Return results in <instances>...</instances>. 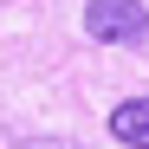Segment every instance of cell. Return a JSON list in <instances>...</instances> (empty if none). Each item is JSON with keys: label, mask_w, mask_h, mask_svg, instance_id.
Returning a JSON list of instances; mask_svg holds the SVG:
<instances>
[{"label": "cell", "mask_w": 149, "mask_h": 149, "mask_svg": "<svg viewBox=\"0 0 149 149\" xmlns=\"http://www.w3.org/2000/svg\"><path fill=\"white\" fill-rule=\"evenodd\" d=\"M13 149H78V143H65V136H26V143H13Z\"/></svg>", "instance_id": "3957f363"}, {"label": "cell", "mask_w": 149, "mask_h": 149, "mask_svg": "<svg viewBox=\"0 0 149 149\" xmlns=\"http://www.w3.org/2000/svg\"><path fill=\"white\" fill-rule=\"evenodd\" d=\"M84 33L97 45H143L149 39V13L136 0H91L84 7Z\"/></svg>", "instance_id": "6da1fadb"}, {"label": "cell", "mask_w": 149, "mask_h": 149, "mask_svg": "<svg viewBox=\"0 0 149 149\" xmlns=\"http://www.w3.org/2000/svg\"><path fill=\"white\" fill-rule=\"evenodd\" d=\"M110 136L123 149H149V97H123L110 110Z\"/></svg>", "instance_id": "7a4b0ae2"}]
</instances>
